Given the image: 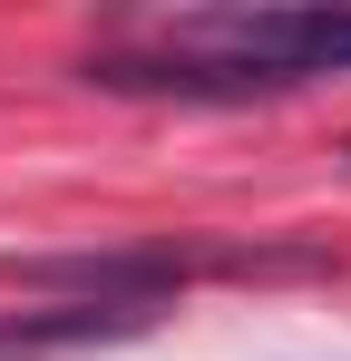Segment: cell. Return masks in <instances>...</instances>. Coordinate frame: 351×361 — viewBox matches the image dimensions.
<instances>
[{
	"mask_svg": "<svg viewBox=\"0 0 351 361\" xmlns=\"http://www.w3.org/2000/svg\"><path fill=\"white\" fill-rule=\"evenodd\" d=\"M176 49H215V68L254 78V88H292L351 68V10H185Z\"/></svg>",
	"mask_w": 351,
	"mask_h": 361,
	"instance_id": "6da1fadb",
	"label": "cell"
}]
</instances>
